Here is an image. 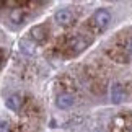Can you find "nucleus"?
Segmentation results:
<instances>
[{
    "label": "nucleus",
    "mask_w": 132,
    "mask_h": 132,
    "mask_svg": "<svg viewBox=\"0 0 132 132\" xmlns=\"http://www.w3.org/2000/svg\"><path fill=\"white\" fill-rule=\"evenodd\" d=\"M91 21H93V24L100 29V31H104V29L109 26V23H111V13L106 8H100V10H96V12L93 13Z\"/></svg>",
    "instance_id": "f257e3e1"
},
{
    "label": "nucleus",
    "mask_w": 132,
    "mask_h": 132,
    "mask_svg": "<svg viewBox=\"0 0 132 132\" xmlns=\"http://www.w3.org/2000/svg\"><path fill=\"white\" fill-rule=\"evenodd\" d=\"M54 20L57 21V24H60V26H70V24L73 23L75 16L69 8H62V10H57V12H55Z\"/></svg>",
    "instance_id": "f03ea898"
},
{
    "label": "nucleus",
    "mask_w": 132,
    "mask_h": 132,
    "mask_svg": "<svg viewBox=\"0 0 132 132\" xmlns=\"http://www.w3.org/2000/svg\"><path fill=\"white\" fill-rule=\"evenodd\" d=\"M111 103L113 104H119L121 101H122V96H124V90H122V85H121L119 82H114L113 85H111Z\"/></svg>",
    "instance_id": "7ed1b4c3"
},
{
    "label": "nucleus",
    "mask_w": 132,
    "mask_h": 132,
    "mask_svg": "<svg viewBox=\"0 0 132 132\" xmlns=\"http://www.w3.org/2000/svg\"><path fill=\"white\" fill-rule=\"evenodd\" d=\"M47 33H49V28L46 26V24H38V26L31 28V38L34 39V41H39V43L46 41Z\"/></svg>",
    "instance_id": "20e7f679"
},
{
    "label": "nucleus",
    "mask_w": 132,
    "mask_h": 132,
    "mask_svg": "<svg viewBox=\"0 0 132 132\" xmlns=\"http://www.w3.org/2000/svg\"><path fill=\"white\" fill-rule=\"evenodd\" d=\"M73 103H75V98H73L72 95H69V93L59 95V96H57V101H55L57 108H60V109H69V108H72Z\"/></svg>",
    "instance_id": "39448f33"
},
{
    "label": "nucleus",
    "mask_w": 132,
    "mask_h": 132,
    "mask_svg": "<svg viewBox=\"0 0 132 132\" xmlns=\"http://www.w3.org/2000/svg\"><path fill=\"white\" fill-rule=\"evenodd\" d=\"M88 44H90L88 39H85L83 36H77V38H75L72 43H70V47H72L73 54H78V52H82V51H83L85 47H87Z\"/></svg>",
    "instance_id": "423d86ee"
},
{
    "label": "nucleus",
    "mask_w": 132,
    "mask_h": 132,
    "mask_svg": "<svg viewBox=\"0 0 132 132\" xmlns=\"http://www.w3.org/2000/svg\"><path fill=\"white\" fill-rule=\"evenodd\" d=\"M5 106H7L8 109H12V111H18L20 108H21V96L20 95L8 96V98L5 100Z\"/></svg>",
    "instance_id": "0eeeda50"
},
{
    "label": "nucleus",
    "mask_w": 132,
    "mask_h": 132,
    "mask_svg": "<svg viewBox=\"0 0 132 132\" xmlns=\"http://www.w3.org/2000/svg\"><path fill=\"white\" fill-rule=\"evenodd\" d=\"M20 49H21V52L26 54V55H33L36 52V46H34L31 41H28V39H21V41H20Z\"/></svg>",
    "instance_id": "6e6552de"
},
{
    "label": "nucleus",
    "mask_w": 132,
    "mask_h": 132,
    "mask_svg": "<svg viewBox=\"0 0 132 132\" xmlns=\"http://www.w3.org/2000/svg\"><path fill=\"white\" fill-rule=\"evenodd\" d=\"M10 18H12V21H15V23H23V13H21V10H13L12 15H10Z\"/></svg>",
    "instance_id": "1a4fd4ad"
},
{
    "label": "nucleus",
    "mask_w": 132,
    "mask_h": 132,
    "mask_svg": "<svg viewBox=\"0 0 132 132\" xmlns=\"http://www.w3.org/2000/svg\"><path fill=\"white\" fill-rule=\"evenodd\" d=\"M0 132H8V122L7 121H0Z\"/></svg>",
    "instance_id": "9d476101"
},
{
    "label": "nucleus",
    "mask_w": 132,
    "mask_h": 132,
    "mask_svg": "<svg viewBox=\"0 0 132 132\" xmlns=\"http://www.w3.org/2000/svg\"><path fill=\"white\" fill-rule=\"evenodd\" d=\"M129 52H130V55H132V39H130V43H129Z\"/></svg>",
    "instance_id": "9b49d317"
}]
</instances>
